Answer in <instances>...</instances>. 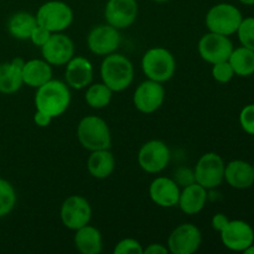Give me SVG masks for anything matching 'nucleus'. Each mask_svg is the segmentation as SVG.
Returning a JSON list of instances; mask_svg holds the SVG:
<instances>
[{"label": "nucleus", "instance_id": "f257e3e1", "mask_svg": "<svg viewBox=\"0 0 254 254\" xmlns=\"http://www.w3.org/2000/svg\"><path fill=\"white\" fill-rule=\"evenodd\" d=\"M71 103V92L66 82L60 79H50L36 88L35 107L52 119L62 116Z\"/></svg>", "mask_w": 254, "mask_h": 254}, {"label": "nucleus", "instance_id": "f03ea898", "mask_svg": "<svg viewBox=\"0 0 254 254\" xmlns=\"http://www.w3.org/2000/svg\"><path fill=\"white\" fill-rule=\"evenodd\" d=\"M102 82L113 92H122L128 88L134 79V66L130 60L121 54L104 56L101 64Z\"/></svg>", "mask_w": 254, "mask_h": 254}, {"label": "nucleus", "instance_id": "7ed1b4c3", "mask_svg": "<svg viewBox=\"0 0 254 254\" xmlns=\"http://www.w3.org/2000/svg\"><path fill=\"white\" fill-rule=\"evenodd\" d=\"M77 139L86 150L111 149L112 134L104 119L97 116H86L77 126Z\"/></svg>", "mask_w": 254, "mask_h": 254}, {"label": "nucleus", "instance_id": "20e7f679", "mask_svg": "<svg viewBox=\"0 0 254 254\" xmlns=\"http://www.w3.org/2000/svg\"><path fill=\"white\" fill-rule=\"evenodd\" d=\"M141 69L148 79L165 83L175 74V57L165 47H153L143 55Z\"/></svg>", "mask_w": 254, "mask_h": 254}, {"label": "nucleus", "instance_id": "39448f33", "mask_svg": "<svg viewBox=\"0 0 254 254\" xmlns=\"http://www.w3.org/2000/svg\"><path fill=\"white\" fill-rule=\"evenodd\" d=\"M243 16L237 6L228 2H220L211 7L205 17L208 31L231 36L236 34L242 22Z\"/></svg>", "mask_w": 254, "mask_h": 254}, {"label": "nucleus", "instance_id": "423d86ee", "mask_svg": "<svg viewBox=\"0 0 254 254\" xmlns=\"http://www.w3.org/2000/svg\"><path fill=\"white\" fill-rule=\"evenodd\" d=\"M37 24L50 32H62L73 22V10L67 2L61 0H50L44 2L36 12Z\"/></svg>", "mask_w": 254, "mask_h": 254}, {"label": "nucleus", "instance_id": "0eeeda50", "mask_svg": "<svg viewBox=\"0 0 254 254\" xmlns=\"http://www.w3.org/2000/svg\"><path fill=\"white\" fill-rule=\"evenodd\" d=\"M225 161L218 154H203L193 169L196 183L207 190L218 188L225 180Z\"/></svg>", "mask_w": 254, "mask_h": 254}, {"label": "nucleus", "instance_id": "6e6552de", "mask_svg": "<svg viewBox=\"0 0 254 254\" xmlns=\"http://www.w3.org/2000/svg\"><path fill=\"white\" fill-rule=\"evenodd\" d=\"M171 159L169 146L163 140L153 139L141 145L138 153V164L148 174H159L165 170Z\"/></svg>", "mask_w": 254, "mask_h": 254}, {"label": "nucleus", "instance_id": "1a4fd4ad", "mask_svg": "<svg viewBox=\"0 0 254 254\" xmlns=\"http://www.w3.org/2000/svg\"><path fill=\"white\" fill-rule=\"evenodd\" d=\"M233 49L235 47L230 37L211 31L203 35L197 45V51L201 59L211 64L228 61Z\"/></svg>", "mask_w": 254, "mask_h": 254}, {"label": "nucleus", "instance_id": "9d476101", "mask_svg": "<svg viewBox=\"0 0 254 254\" xmlns=\"http://www.w3.org/2000/svg\"><path fill=\"white\" fill-rule=\"evenodd\" d=\"M60 217L64 227L76 231L88 225L92 218V207L83 196L72 195L62 203Z\"/></svg>", "mask_w": 254, "mask_h": 254}, {"label": "nucleus", "instance_id": "9b49d317", "mask_svg": "<svg viewBox=\"0 0 254 254\" xmlns=\"http://www.w3.org/2000/svg\"><path fill=\"white\" fill-rule=\"evenodd\" d=\"M202 243V233L192 223L174 228L168 238V250L173 254H193Z\"/></svg>", "mask_w": 254, "mask_h": 254}, {"label": "nucleus", "instance_id": "f8f14e48", "mask_svg": "<svg viewBox=\"0 0 254 254\" xmlns=\"http://www.w3.org/2000/svg\"><path fill=\"white\" fill-rule=\"evenodd\" d=\"M165 99V88L160 82L146 79L136 87L133 96L134 107L144 114L158 111Z\"/></svg>", "mask_w": 254, "mask_h": 254}, {"label": "nucleus", "instance_id": "ddd939ff", "mask_svg": "<svg viewBox=\"0 0 254 254\" xmlns=\"http://www.w3.org/2000/svg\"><path fill=\"white\" fill-rule=\"evenodd\" d=\"M41 54L51 66H64L74 56V44L67 35L54 32L41 46Z\"/></svg>", "mask_w": 254, "mask_h": 254}, {"label": "nucleus", "instance_id": "4468645a", "mask_svg": "<svg viewBox=\"0 0 254 254\" xmlns=\"http://www.w3.org/2000/svg\"><path fill=\"white\" fill-rule=\"evenodd\" d=\"M87 45L89 51L98 56L113 54L121 45L119 30L109 24L98 25L89 31L87 36Z\"/></svg>", "mask_w": 254, "mask_h": 254}, {"label": "nucleus", "instance_id": "2eb2a0df", "mask_svg": "<svg viewBox=\"0 0 254 254\" xmlns=\"http://www.w3.org/2000/svg\"><path fill=\"white\" fill-rule=\"evenodd\" d=\"M136 0H108L104 9L107 24L122 30L131 26L138 17Z\"/></svg>", "mask_w": 254, "mask_h": 254}, {"label": "nucleus", "instance_id": "dca6fc26", "mask_svg": "<svg viewBox=\"0 0 254 254\" xmlns=\"http://www.w3.org/2000/svg\"><path fill=\"white\" fill-rule=\"evenodd\" d=\"M220 233L223 246L235 252H243L254 243V231L246 221H228L226 227Z\"/></svg>", "mask_w": 254, "mask_h": 254}, {"label": "nucleus", "instance_id": "f3484780", "mask_svg": "<svg viewBox=\"0 0 254 254\" xmlns=\"http://www.w3.org/2000/svg\"><path fill=\"white\" fill-rule=\"evenodd\" d=\"M181 189L174 179L159 176L149 186V196L155 205L164 208L175 207L179 202Z\"/></svg>", "mask_w": 254, "mask_h": 254}, {"label": "nucleus", "instance_id": "a211bd4d", "mask_svg": "<svg viewBox=\"0 0 254 254\" xmlns=\"http://www.w3.org/2000/svg\"><path fill=\"white\" fill-rule=\"evenodd\" d=\"M64 71L66 84L74 89H83L93 81V66L83 56H73L67 62Z\"/></svg>", "mask_w": 254, "mask_h": 254}, {"label": "nucleus", "instance_id": "6ab92c4d", "mask_svg": "<svg viewBox=\"0 0 254 254\" xmlns=\"http://www.w3.org/2000/svg\"><path fill=\"white\" fill-rule=\"evenodd\" d=\"M207 198V189L200 184L193 183L181 190L178 206L186 215H197L205 208Z\"/></svg>", "mask_w": 254, "mask_h": 254}, {"label": "nucleus", "instance_id": "aec40b11", "mask_svg": "<svg viewBox=\"0 0 254 254\" xmlns=\"http://www.w3.org/2000/svg\"><path fill=\"white\" fill-rule=\"evenodd\" d=\"M25 61L20 57L11 60L10 62L0 64V93L12 94L19 91L22 82V68Z\"/></svg>", "mask_w": 254, "mask_h": 254}, {"label": "nucleus", "instance_id": "412c9836", "mask_svg": "<svg viewBox=\"0 0 254 254\" xmlns=\"http://www.w3.org/2000/svg\"><path fill=\"white\" fill-rule=\"evenodd\" d=\"M225 180L233 189L245 190L254 184L253 166L243 160L230 161L225 166Z\"/></svg>", "mask_w": 254, "mask_h": 254}, {"label": "nucleus", "instance_id": "4be33fe9", "mask_svg": "<svg viewBox=\"0 0 254 254\" xmlns=\"http://www.w3.org/2000/svg\"><path fill=\"white\" fill-rule=\"evenodd\" d=\"M52 79L51 64L44 59H34L25 62L22 68V82L31 88H39Z\"/></svg>", "mask_w": 254, "mask_h": 254}, {"label": "nucleus", "instance_id": "5701e85b", "mask_svg": "<svg viewBox=\"0 0 254 254\" xmlns=\"http://www.w3.org/2000/svg\"><path fill=\"white\" fill-rule=\"evenodd\" d=\"M73 242L82 254H99L103 251V238L98 228L86 225L74 231Z\"/></svg>", "mask_w": 254, "mask_h": 254}, {"label": "nucleus", "instance_id": "b1692460", "mask_svg": "<svg viewBox=\"0 0 254 254\" xmlns=\"http://www.w3.org/2000/svg\"><path fill=\"white\" fill-rule=\"evenodd\" d=\"M116 169V158L109 149L91 151L87 160V170L93 178L107 179L113 174Z\"/></svg>", "mask_w": 254, "mask_h": 254}, {"label": "nucleus", "instance_id": "393cba45", "mask_svg": "<svg viewBox=\"0 0 254 254\" xmlns=\"http://www.w3.org/2000/svg\"><path fill=\"white\" fill-rule=\"evenodd\" d=\"M37 25L36 16L26 11H19L12 15L7 21L10 35L17 40H29L32 30Z\"/></svg>", "mask_w": 254, "mask_h": 254}, {"label": "nucleus", "instance_id": "a878e982", "mask_svg": "<svg viewBox=\"0 0 254 254\" xmlns=\"http://www.w3.org/2000/svg\"><path fill=\"white\" fill-rule=\"evenodd\" d=\"M228 62L232 66L235 74L241 77L252 76L254 73V51L242 46L233 49Z\"/></svg>", "mask_w": 254, "mask_h": 254}, {"label": "nucleus", "instance_id": "bb28decb", "mask_svg": "<svg viewBox=\"0 0 254 254\" xmlns=\"http://www.w3.org/2000/svg\"><path fill=\"white\" fill-rule=\"evenodd\" d=\"M112 97H113V91L103 82L102 83H91L87 88L86 94H84L87 104L94 109L106 108L111 103Z\"/></svg>", "mask_w": 254, "mask_h": 254}, {"label": "nucleus", "instance_id": "cd10ccee", "mask_svg": "<svg viewBox=\"0 0 254 254\" xmlns=\"http://www.w3.org/2000/svg\"><path fill=\"white\" fill-rule=\"evenodd\" d=\"M16 205V191L5 179L0 178V218L5 217Z\"/></svg>", "mask_w": 254, "mask_h": 254}, {"label": "nucleus", "instance_id": "c85d7f7f", "mask_svg": "<svg viewBox=\"0 0 254 254\" xmlns=\"http://www.w3.org/2000/svg\"><path fill=\"white\" fill-rule=\"evenodd\" d=\"M237 35L242 46L254 51V17H246L242 20Z\"/></svg>", "mask_w": 254, "mask_h": 254}, {"label": "nucleus", "instance_id": "c756f323", "mask_svg": "<svg viewBox=\"0 0 254 254\" xmlns=\"http://www.w3.org/2000/svg\"><path fill=\"white\" fill-rule=\"evenodd\" d=\"M211 73H212L213 79L220 83H228L235 77V71L228 61L217 62V64H212Z\"/></svg>", "mask_w": 254, "mask_h": 254}, {"label": "nucleus", "instance_id": "7c9ffc66", "mask_svg": "<svg viewBox=\"0 0 254 254\" xmlns=\"http://www.w3.org/2000/svg\"><path fill=\"white\" fill-rule=\"evenodd\" d=\"M144 248L140 242L134 238H124L114 247V254H143Z\"/></svg>", "mask_w": 254, "mask_h": 254}, {"label": "nucleus", "instance_id": "2f4dec72", "mask_svg": "<svg viewBox=\"0 0 254 254\" xmlns=\"http://www.w3.org/2000/svg\"><path fill=\"white\" fill-rule=\"evenodd\" d=\"M240 123L246 133L254 135V104H248L241 111Z\"/></svg>", "mask_w": 254, "mask_h": 254}, {"label": "nucleus", "instance_id": "473e14b6", "mask_svg": "<svg viewBox=\"0 0 254 254\" xmlns=\"http://www.w3.org/2000/svg\"><path fill=\"white\" fill-rule=\"evenodd\" d=\"M174 180H175V183L179 186L185 188V186L196 183L195 173H193V170H191L189 168H179L175 171V174H174Z\"/></svg>", "mask_w": 254, "mask_h": 254}, {"label": "nucleus", "instance_id": "72a5a7b5", "mask_svg": "<svg viewBox=\"0 0 254 254\" xmlns=\"http://www.w3.org/2000/svg\"><path fill=\"white\" fill-rule=\"evenodd\" d=\"M51 34L52 32H50L49 30L45 29L44 26H41V25L37 24L36 26H35V29L32 30L29 40L35 45V46L41 47L42 45H45V42L50 39Z\"/></svg>", "mask_w": 254, "mask_h": 254}, {"label": "nucleus", "instance_id": "f704fd0d", "mask_svg": "<svg viewBox=\"0 0 254 254\" xmlns=\"http://www.w3.org/2000/svg\"><path fill=\"white\" fill-rule=\"evenodd\" d=\"M228 221L230 220H228V217L226 215H223V213H216L212 217V220H211V226H212V228L215 231L221 232L226 227Z\"/></svg>", "mask_w": 254, "mask_h": 254}, {"label": "nucleus", "instance_id": "c9c22d12", "mask_svg": "<svg viewBox=\"0 0 254 254\" xmlns=\"http://www.w3.org/2000/svg\"><path fill=\"white\" fill-rule=\"evenodd\" d=\"M34 122L37 127H40V128H46V127H49L50 124H51L52 118L46 116L45 113H42V112L36 111L34 114Z\"/></svg>", "mask_w": 254, "mask_h": 254}, {"label": "nucleus", "instance_id": "e433bc0d", "mask_svg": "<svg viewBox=\"0 0 254 254\" xmlns=\"http://www.w3.org/2000/svg\"><path fill=\"white\" fill-rule=\"evenodd\" d=\"M169 250L166 246L160 243H151L148 247L144 248L143 254H168Z\"/></svg>", "mask_w": 254, "mask_h": 254}, {"label": "nucleus", "instance_id": "4c0bfd02", "mask_svg": "<svg viewBox=\"0 0 254 254\" xmlns=\"http://www.w3.org/2000/svg\"><path fill=\"white\" fill-rule=\"evenodd\" d=\"M243 253H246V254H254V243H253V245H251L248 248H246V250L243 251Z\"/></svg>", "mask_w": 254, "mask_h": 254}, {"label": "nucleus", "instance_id": "58836bf2", "mask_svg": "<svg viewBox=\"0 0 254 254\" xmlns=\"http://www.w3.org/2000/svg\"><path fill=\"white\" fill-rule=\"evenodd\" d=\"M245 5H254V0H240Z\"/></svg>", "mask_w": 254, "mask_h": 254}, {"label": "nucleus", "instance_id": "ea45409f", "mask_svg": "<svg viewBox=\"0 0 254 254\" xmlns=\"http://www.w3.org/2000/svg\"><path fill=\"white\" fill-rule=\"evenodd\" d=\"M153 1H155V2H168V1H170V0H153Z\"/></svg>", "mask_w": 254, "mask_h": 254}, {"label": "nucleus", "instance_id": "a19ab883", "mask_svg": "<svg viewBox=\"0 0 254 254\" xmlns=\"http://www.w3.org/2000/svg\"><path fill=\"white\" fill-rule=\"evenodd\" d=\"M253 166V173H254V165H252Z\"/></svg>", "mask_w": 254, "mask_h": 254}]
</instances>
